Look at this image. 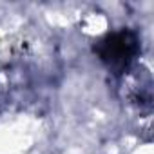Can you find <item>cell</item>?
<instances>
[{
  "instance_id": "cell-1",
  "label": "cell",
  "mask_w": 154,
  "mask_h": 154,
  "mask_svg": "<svg viewBox=\"0 0 154 154\" xmlns=\"http://www.w3.org/2000/svg\"><path fill=\"white\" fill-rule=\"evenodd\" d=\"M134 49H136L134 38L127 33H120V35L109 36V40L103 44L102 56L109 63H118V62L127 63L131 60V56L134 54Z\"/></svg>"
}]
</instances>
